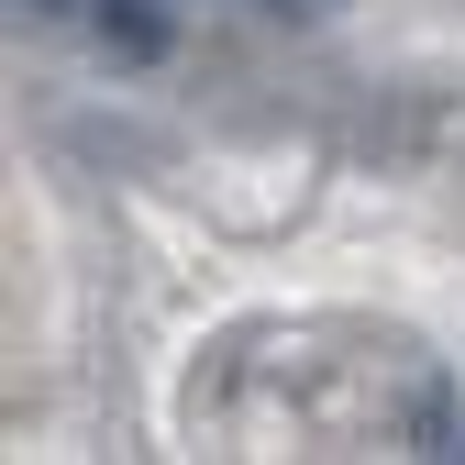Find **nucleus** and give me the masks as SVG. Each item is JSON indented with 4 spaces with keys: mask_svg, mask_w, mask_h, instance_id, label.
Here are the masks:
<instances>
[{
    "mask_svg": "<svg viewBox=\"0 0 465 465\" xmlns=\"http://www.w3.org/2000/svg\"><path fill=\"white\" fill-rule=\"evenodd\" d=\"M100 45H111V55H134V67H144V55L166 45V23L144 12V0H100Z\"/></svg>",
    "mask_w": 465,
    "mask_h": 465,
    "instance_id": "1",
    "label": "nucleus"
},
{
    "mask_svg": "<svg viewBox=\"0 0 465 465\" xmlns=\"http://www.w3.org/2000/svg\"><path fill=\"white\" fill-rule=\"evenodd\" d=\"M34 12H67V0H34Z\"/></svg>",
    "mask_w": 465,
    "mask_h": 465,
    "instance_id": "2",
    "label": "nucleus"
}]
</instances>
